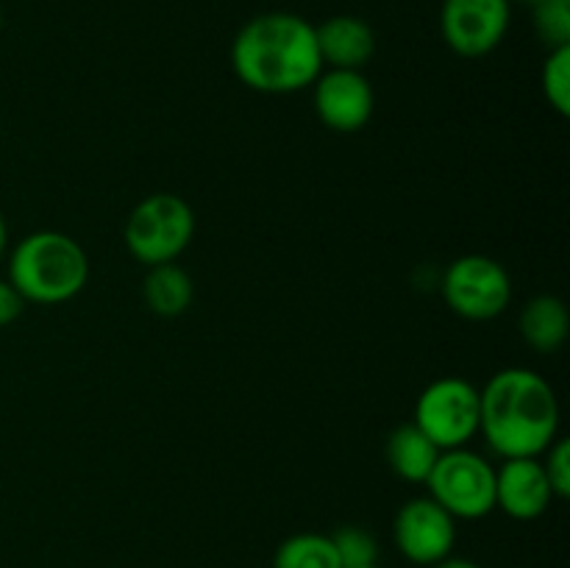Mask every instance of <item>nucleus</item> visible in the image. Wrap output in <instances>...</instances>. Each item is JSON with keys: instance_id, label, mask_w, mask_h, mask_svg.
<instances>
[{"instance_id": "nucleus-1", "label": "nucleus", "mask_w": 570, "mask_h": 568, "mask_svg": "<svg viewBox=\"0 0 570 568\" xmlns=\"http://www.w3.org/2000/svg\"><path fill=\"white\" fill-rule=\"evenodd\" d=\"M232 67L239 81L262 95H293L323 72L315 26L289 11H267L237 31Z\"/></svg>"}, {"instance_id": "nucleus-2", "label": "nucleus", "mask_w": 570, "mask_h": 568, "mask_svg": "<svg viewBox=\"0 0 570 568\" xmlns=\"http://www.w3.org/2000/svg\"><path fill=\"white\" fill-rule=\"evenodd\" d=\"M482 418L479 432L504 460L540 457L557 440L560 404L540 373L529 368H504L479 390Z\"/></svg>"}, {"instance_id": "nucleus-3", "label": "nucleus", "mask_w": 570, "mask_h": 568, "mask_svg": "<svg viewBox=\"0 0 570 568\" xmlns=\"http://www.w3.org/2000/svg\"><path fill=\"white\" fill-rule=\"evenodd\" d=\"M87 251L65 232L28 234L9 256V282L26 304H65L87 287Z\"/></svg>"}, {"instance_id": "nucleus-4", "label": "nucleus", "mask_w": 570, "mask_h": 568, "mask_svg": "<svg viewBox=\"0 0 570 568\" xmlns=\"http://www.w3.org/2000/svg\"><path fill=\"white\" fill-rule=\"evenodd\" d=\"M122 237L128 254L142 265L176 262L195 237V212L181 195L154 193L134 206Z\"/></svg>"}, {"instance_id": "nucleus-5", "label": "nucleus", "mask_w": 570, "mask_h": 568, "mask_svg": "<svg viewBox=\"0 0 570 568\" xmlns=\"http://www.w3.org/2000/svg\"><path fill=\"white\" fill-rule=\"evenodd\" d=\"M423 484L429 496L460 521H476L495 510V468L465 445L440 451Z\"/></svg>"}, {"instance_id": "nucleus-6", "label": "nucleus", "mask_w": 570, "mask_h": 568, "mask_svg": "<svg viewBox=\"0 0 570 568\" xmlns=\"http://www.w3.org/2000/svg\"><path fill=\"white\" fill-rule=\"evenodd\" d=\"M482 401L468 379L443 376L429 384L415 404V427L440 451L462 449L479 434Z\"/></svg>"}, {"instance_id": "nucleus-7", "label": "nucleus", "mask_w": 570, "mask_h": 568, "mask_svg": "<svg viewBox=\"0 0 570 568\" xmlns=\"http://www.w3.org/2000/svg\"><path fill=\"white\" fill-rule=\"evenodd\" d=\"M443 298L465 321H493L510 306L512 278L493 256L465 254L445 271Z\"/></svg>"}, {"instance_id": "nucleus-8", "label": "nucleus", "mask_w": 570, "mask_h": 568, "mask_svg": "<svg viewBox=\"0 0 570 568\" xmlns=\"http://www.w3.org/2000/svg\"><path fill=\"white\" fill-rule=\"evenodd\" d=\"M510 0H443L440 28L456 56L482 59L504 42L510 31Z\"/></svg>"}, {"instance_id": "nucleus-9", "label": "nucleus", "mask_w": 570, "mask_h": 568, "mask_svg": "<svg viewBox=\"0 0 570 568\" xmlns=\"http://www.w3.org/2000/svg\"><path fill=\"white\" fill-rule=\"evenodd\" d=\"M395 546L415 566H438L454 551L456 518L445 512L432 496L410 499L393 521Z\"/></svg>"}, {"instance_id": "nucleus-10", "label": "nucleus", "mask_w": 570, "mask_h": 568, "mask_svg": "<svg viewBox=\"0 0 570 568\" xmlns=\"http://www.w3.org/2000/svg\"><path fill=\"white\" fill-rule=\"evenodd\" d=\"M315 92H312V104H315L317 120L326 128L337 134H354L365 128L373 117V87L362 70H332L315 78Z\"/></svg>"}, {"instance_id": "nucleus-11", "label": "nucleus", "mask_w": 570, "mask_h": 568, "mask_svg": "<svg viewBox=\"0 0 570 568\" xmlns=\"http://www.w3.org/2000/svg\"><path fill=\"white\" fill-rule=\"evenodd\" d=\"M554 501L540 457H512L495 471V507L515 521H534Z\"/></svg>"}, {"instance_id": "nucleus-12", "label": "nucleus", "mask_w": 570, "mask_h": 568, "mask_svg": "<svg viewBox=\"0 0 570 568\" xmlns=\"http://www.w3.org/2000/svg\"><path fill=\"white\" fill-rule=\"evenodd\" d=\"M317 50L332 70H362L376 53V33L362 17L337 14L315 26Z\"/></svg>"}, {"instance_id": "nucleus-13", "label": "nucleus", "mask_w": 570, "mask_h": 568, "mask_svg": "<svg viewBox=\"0 0 570 568\" xmlns=\"http://www.w3.org/2000/svg\"><path fill=\"white\" fill-rule=\"evenodd\" d=\"M518 329H521V337L527 340V345H532L538 354H554L568 340L570 317L566 301L557 298V295H538L523 306Z\"/></svg>"}, {"instance_id": "nucleus-14", "label": "nucleus", "mask_w": 570, "mask_h": 568, "mask_svg": "<svg viewBox=\"0 0 570 568\" xmlns=\"http://www.w3.org/2000/svg\"><path fill=\"white\" fill-rule=\"evenodd\" d=\"M384 457H387L390 471L404 479V482H426L434 462H438L440 449L415 423H401L399 429L390 432Z\"/></svg>"}, {"instance_id": "nucleus-15", "label": "nucleus", "mask_w": 570, "mask_h": 568, "mask_svg": "<svg viewBox=\"0 0 570 568\" xmlns=\"http://www.w3.org/2000/svg\"><path fill=\"white\" fill-rule=\"evenodd\" d=\"M145 304L159 317H178L189 310L195 298V284L184 267L176 262L154 265L142 282Z\"/></svg>"}, {"instance_id": "nucleus-16", "label": "nucleus", "mask_w": 570, "mask_h": 568, "mask_svg": "<svg viewBox=\"0 0 570 568\" xmlns=\"http://www.w3.org/2000/svg\"><path fill=\"white\" fill-rule=\"evenodd\" d=\"M273 568H343L332 535L298 532L284 540L273 555Z\"/></svg>"}, {"instance_id": "nucleus-17", "label": "nucleus", "mask_w": 570, "mask_h": 568, "mask_svg": "<svg viewBox=\"0 0 570 568\" xmlns=\"http://www.w3.org/2000/svg\"><path fill=\"white\" fill-rule=\"evenodd\" d=\"M543 95L557 115H570V45L549 50V59L543 65Z\"/></svg>"}, {"instance_id": "nucleus-18", "label": "nucleus", "mask_w": 570, "mask_h": 568, "mask_svg": "<svg viewBox=\"0 0 570 568\" xmlns=\"http://www.w3.org/2000/svg\"><path fill=\"white\" fill-rule=\"evenodd\" d=\"M534 11V33L549 50L570 45V0H546Z\"/></svg>"}, {"instance_id": "nucleus-19", "label": "nucleus", "mask_w": 570, "mask_h": 568, "mask_svg": "<svg viewBox=\"0 0 570 568\" xmlns=\"http://www.w3.org/2000/svg\"><path fill=\"white\" fill-rule=\"evenodd\" d=\"M332 543L337 549L343 568H362L373 566L379 560V543L367 529L362 527H343L332 535Z\"/></svg>"}, {"instance_id": "nucleus-20", "label": "nucleus", "mask_w": 570, "mask_h": 568, "mask_svg": "<svg viewBox=\"0 0 570 568\" xmlns=\"http://www.w3.org/2000/svg\"><path fill=\"white\" fill-rule=\"evenodd\" d=\"M543 454L546 460L540 462H543L546 468V479H549L551 484V493H554V499H568L570 496V443L566 438H557Z\"/></svg>"}, {"instance_id": "nucleus-21", "label": "nucleus", "mask_w": 570, "mask_h": 568, "mask_svg": "<svg viewBox=\"0 0 570 568\" xmlns=\"http://www.w3.org/2000/svg\"><path fill=\"white\" fill-rule=\"evenodd\" d=\"M22 310H26V298L17 293L9 278H0V329L14 323L22 315Z\"/></svg>"}, {"instance_id": "nucleus-22", "label": "nucleus", "mask_w": 570, "mask_h": 568, "mask_svg": "<svg viewBox=\"0 0 570 568\" xmlns=\"http://www.w3.org/2000/svg\"><path fill=\"white\" fill-rule=\"evenodd\" d=\"M432 568H482V566H476V562L468 560V557L449 555V557H445V560H440L438 566H432Z\"/></svg>"}, {"instance_id": "nucleus-23", "label": "nucleus", "mask_w": 570, "mask_h": 568, "mask_svg": "<svg viewBox=\"0 0 570 568\" xmlns=\"http://www.w3.org/2000/svg\"><path fill=\"white\" fill-rule=\"evenodd\" d=\"M6 243H9V228H6L3 215H0V259H3L6 254Z\"/></svg>"}, {"instance_id": "nucleus-24", "label": "nucleus", "mask_w": 570, "mask_h": 568, "mask_svg": "<svg viewBox=\"0 0 570 568\" xmlns=\"http://www.w3.org/2000/svg\"><path fill=\"white\" fill-rule=\"evenodd\" d=\"M510 3H521V6H529V9H538V6L546 3V0H510Z\"/></svg>"}, {"instance_id": "nucleus-25", "label": "nucleus", "mask_w": 570, "mask_h": 568, "mask_svg": "<svg viewBox=\"0 0 570 568\" xmlns=\"http://www.w3.org/2000/svg\"><path fill=\"white\" fill-rule=\"evenodd\" d=\"M362 568H382V566H379V562H373V566H362Z\"/></svg>"}, {"instance_id": "nucleus-26", "label": "nucleus", "mask_w": 570, "mask_h": 568, "mask_svg": "<svg viewBox=\"0 0 570 568\" xmlns=\"http://www.w3.org/2000/svg\"><path fill=\"white\" fill-rule=\"evenodd\" d=\"M0 28H3V11H0Z\"/></svg>"}]
</instances>
